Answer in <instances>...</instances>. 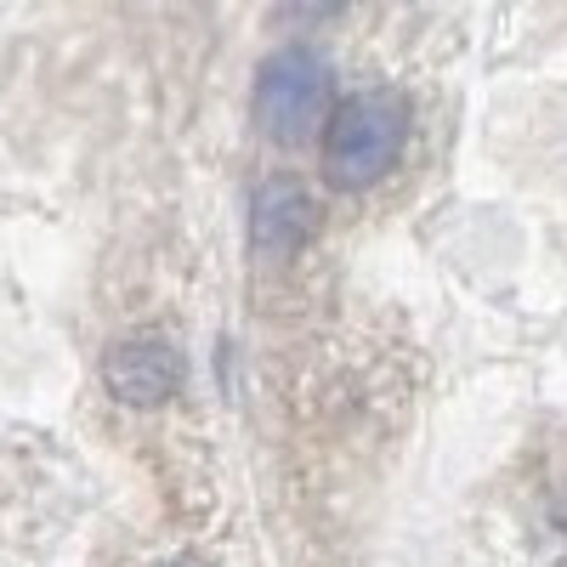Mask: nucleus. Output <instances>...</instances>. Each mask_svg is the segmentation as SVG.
<instances>
[{"mask_svg": "<svg viewBox=\"0 0 567 567\" xmlns=\"http://www.w3.org/2000/svg\"><path fill=\"white\" fill-rule=\"evenodd\" d=\"M409 142V103L386 85L352 91L347 103L329 109V131H323V171L336 187H374L403 154Z\"/></svg>", "mask_w": 567, "mask_h": 567, "instance_id": "obj_1", "label": "nucleus"}, {"mask_svg": "<svg viewBox=\"0 0 567 567\" xmlns=\"http://www.w3.org/2000/svg\"><path fill=\"white\" fill-rule=\"evenodd\" d=\"M329 114V69L307 45H284L256 74V125L278 142H301Z\"/></svg>", "mask_w": 567, "mask_h": 567, "instance_id": "obj_2", "label": "nucleus"}, {"mask_svg": "<svg viewBox=\"0 0 567 567\" xmlns=\"http://www.w3.org/2000/svg\"><path fill=\"white\" fill-rule=\"evenodd\" d=\"M103 381L125 409H159L182 386V358L165 341H120L103 363Z\"/></svg>", "mask_w": 567, "mask_h": 567, "instance_id": "obj_3", "label": "nucleus"}]
</instances>
